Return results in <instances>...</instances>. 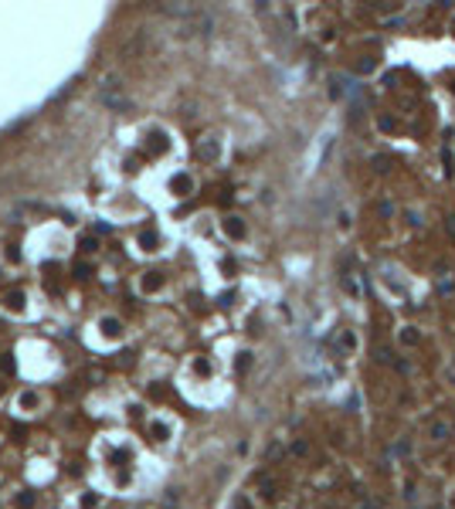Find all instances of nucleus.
Returning <instances> with one entry per match:
<instances>
[{
  "mask_svg": "<svg viewBox=\"0 0 455 509\" xmlns=\"http://www.w3.org/2000/svg\"><path fill=\"white\" fill-rule=\"evenodd\" d=\"M99 99H102L109 109H119V112H126V109H129V99L123 95V81H116V78H105V85H102Z\"/></svg>",
  "mask_w": 455,
  "mask_h": 509,
  "instance_id": "nucleus-1",
  "label": "nucleus"
},
{
  "mask_svg": "<svg viewBox=\"0 0 455 509\" xmlns=\"http://www.w3.org/2000/svg\"><path fill=\"white\" fill-rule=\"evenodd\" d=\"M197 156H201L204 163H214V160L221 156V143H218V140H211V136H207V140H201V143H197Z\"/></svg>",
  "mask_w": 455,
  "mask_h": 509,
  "instance_id": "nucleus-2",
  "label": "nucleus"
},
{
  "mask_svg": "<svg viewBox=\"0 0 455 509\" xmlns=\"http://www.w3.org/2000/svg\"><path fill=\"white\" fill-rule=\"evenodd\" d=\"M170 187H173V194H180V197H187V194L194 190V180H190L187 173H177V177L170 180Z\"/></svg>",
  "mask_w": 455,
  "mask_h": 509,
  "instance_id": "nucleus-3",
  "label": "nucleus"
},
{
  "mask_svg": "<svg viewBox=\"0 0 455 509\" xmlns=\"http://www.w3.org/2000/svg\"><path fill=\"white\" fill-rule=\"evenodd\" d=\"M225 234L228 238H234V241L245 238V221L241 218H225Z\"/></svg>",
  "mask_w": 455,
  "mask_h": 509,
  "instance_id": "nucleus-4",
  "label": "nucleus"
},
{
  "mask_svg": "<svg viewBox=\"0 0 455 509\" xmlns=\"http://www.w3.org/2000/svg\"><path fill=\"white\" fill-rule=\"evenodd\" d=\"M3 302H7V309H10V312H21V309H24V292H7V295H3Z\"/></svg>",
  "mask_w": 455,
  "mask_h": 509,
  "instance_id": "nucleus-5",
  "label": "nucleus"
},
{
  "mask_svg": "<svg viewBox=\"0 0 455 509\" xmlns=\"http://www.w3.org/2000/svg\"><path fill=\"white\" fill-rule=\"evenodd\" d=\"M180 499H184V496H180V489H166V496L160 499V506H163V509H180Z\"/></svg>",
  "mask_w": 455,
  "mask_h": 509,
  "instance_id": "nucleus-6",
  "label": "nucleus"
},
{
  "mask_svg": "<svg viewBox=\"0 0 455 509\" xmlns=\"http://www.w3.org/2000/svg\"><path fill=\"white\" fill-rule=\"evenodd\" d=\"M374 360L377 364H394V350L384 346V343H374Z\"/></svg>",
  "mask_w": 455,
  "mask_h": 509,
  "instance_id": "nucleus-7",
  "label": "nucleus"
},
{
  "mask_svg": "<svg viewBox=\"0 0 455 509\" xmlns=\"http://www.w3.org/2000/svg\"><path fill=\"white\" fill-rule=\"evenodd\" d=\"M428 431H432V438H435V441H445V438H452V428H449L445 421H435Z\"/></svg>",
  "mask_w": 455,
  "mask_h": 509,
  "instance_id": "nucleus-8",
  "label": "nucleus"
},
{
  "mask_svg": "<svg viewBox=\"0 0 455 509\" xmlns=\"http://www.w3.org/2000/svg\"><path fill=\"white\" fill-rule=\"evenodd\" d=\"M163 285V275L160 272H146V279H143V292H156Z\"/></svg>",
  "mask_w": 455,
  "mask_h": 509,
  "instance_id": "nucleus-9",
  "label": "nucleus"
},
{
  "mask_svg": "<svg viewBox=\"0 0 455 509\" xmlns=\"http://www.w3.org/2000/svg\"><path fill=\"white\" fill-rule=\"evenodd\" d=\"M371 166H374L377 173H387V170H391V156H384V153H377V156H371Z\"/></svg>",
  "mask_w": 455,
  "mask_h": 509,
  "instance_id": "nucleus-10",
  "label": "nucleus"
},
{
  "mask_svg": "<svg viewBox=\"0 0 455 509\" xmlns=\"http://www.w3.org/2000/svg\"><path fill=\"white\" fill-rule=\"evenodd\" d=\"M156 241H160V238H156V231H153V227H146V231L140 234V244H143L146 251H153V248H156Z\"/></svg>",
  "mask_w": 455,
  "mask_h": 509,
  "instance_id": "nucleus-11",
  "label": "nucleus"
},
{
  "mask_svg": "<svg viewBox=\"0 0 455 509\" xmlns=\"http://www.w3.org/2000/svg\"><path fill=\"white\" fill-rule=\"evenodd\" d=\"M14 503H17V509H31V506H34V492L27 489V492H21V496H17Z\"/></svg>",
  "mask_w": 455,
  "mask_h": 509,
  "instance_id": "nucleus-12",
  "label": "nucleus"
},
{
  "mask_svg": "<svg viewBox=\"0 0 455 509\" xmlns=\"http://www.w3.org/2000/svg\"><path fill=\"white\" fill-rule=\"evenodd\" d=\"M401 343H404V346H414V343H418V333H414L411 326H404V329H401Z\"/></svg>",
  "mask_w": 455,
  "mask_h": 509,
  "instance_id": "nucleus-13",
  "label": "nucleus"
},
{
  "mask_svg": "<svg viewBox=\"0 0 455 509\" xmlns=\"http://www.w3.org/2000/svg\"><path fill=\"white\" fill-rule=\"evenodd\" d=\"M374 68H377V58H360V61H357V72H374Z\"/></svg>",
  "mask_w": 455,
  "mask_h": 509,
  "instance_id": "nucleus-14",
  "label": "nucleus"
},
{
  "mask_svg": "<svg viewBox=\"0 0 455 509\" xmlns=\"http://www.w3.org/2000/svg\"><path fill=\"white\" fill-rule=\"evenodd\" d=\"M408 451H411V441H408V438H401V441L391 448V455H408Z\"/></svg>",
  "mask_w": 455,
  "mask_h": 509,
  "instance_id": "nucleus-15",
  "label": "nucleus"
},
{
  "mask_svg": "<svg viewBox=\"0 0 455 509\" xmlns=\"http://www.w3.org/2000/svg\"><path fill=\"white\" fill-rule=\"evenodd\" d=\"M343 95H347L343 81H333V85H330V99H343Z\"/></svg>",
  "mask_w": 455,
  "mask_h": 509,
  "instance_id": "nucleus-16",
  "label": "nucleus"
},
{
  "mask_svg": "<svg viewBox=\"0 0 455 509\" xmlns=\"http://www.w3.org/2000/svg\"><path fill=\"white\" fill-rule=\"evenodd\" d=\"M102 329H105L109 336H116V333H119L123 326H119V319H105V323H102Z\"/></svg>",
  "mask_w": 455,
  "mask_h": 509,
  "instance_id": "nucleus-17",
  "label": "nucleus"
},
{
  "mask_svg": "<svg viewBox=\"0 0 455 509\" xmlns=\"http://www.w3.org/2000/svg\"><path fill=\"white\" fill-rule=\"evenodd\" d=\"M377 214H380V218H391V214H394V204H391V201H380V204H377Z\"/></svg>",
  "mask_w": 455,
  "mask_h": 509,
  "instance_id": "nucleus-18",
  "label": "nucleus"
},
{
  "mask_svg": "<svg viewBox=\"0 0 455 509\" xmlns=\"http://www.w3.org/2000/svg\"><path fill=\"white\" fill-rule=\"evenodd\" d=\"M442 166H445V177H452V153L442 149Z\"/></svg>",
  "mask_w": 455,
  "mask_h": 509,
  "instance_id": "nucleus-19",
  "label": "nucleus"
},
{
  "mask_svg": "<svg viewBox=\"0 0 455 509\" xmlns=\"http://www.w3.org/2000/svg\"><path fill=\"white\" fill-rule=\"evenodd\" d=\"M150 435L156 438V441H163V438H166V425H150Z\"/></svg>",
  "mask_w": 455,
  "mask_h": 509,
  "instance_id": "nucleus-20",
  "label": "nucleus"
},
{
  "mask_svg": "<svg viewBox=\"0 0 455 509\" xmlns=\"http://www.w3.org/2000/svg\"><path fill=\"white\" fill-rule=\"evenodd\" d=\"M248 364H251V353H238V373H245Z\"/></svg>",
  "mask_w": 455,
  "mask_h": 509,
  "instance_id": "nucleus-21",
  "label": "nucleus"
},
{
  "mask_svg": "<svg viewBox=\"0 0 455 509\" xmlns=\"http://www.w3.org/2000/svg\"><path fill=\"white\" fill-rule=\"evenodd\" d=\"M292 455L306 458V455H309V445H306V441H296V445H292Z\"/></svg>",
  "mask_w": 455,
  "mask_h": 509,
  "instance_id": "nucleus-22",
  "label": "nucleus"
},
{
  "mask_svg": "<svg viewBox=\"0 0 455 509\" xmlns=\"http://www.w3.org/2000/svg\"><path fill=\"white\" fill-rule=\"evenodd\" d=\"M95 248H99V241H95V238H85V241H82V251H85V255H92Z\"/></svg>",
  "mask_w": 455,
  "mask_h": 509,
  "instance_id": "nucleus-23",
  "label": "nucleus"
},
{
  "mask_svg": "<svg viewBox=\"0 0 455 509\" xmlns=\"http://www.w3.org/2000/svg\"><path fill=\"white\" fill-rule=\"evenodd\" d=\"M265 455H269V458H279V455H282V445H279V441H272V445H269V451H265Z\"/></svg>",
  "mask_w": 455,
  "mask_h": 509,
  "instance_id": "nucleus-24",
  "label": "nucleus"
},
{
  "mask_svg": "<svg viewBox=\"0 0 455 509\" xmlns=\"http://www.w3.org/2000/svg\"><path fill=\"white\" fill-rule=\"evenodd\" d=\"M357 346V340H353V333H343V350H353Z\"/></svg>",
  "mask_w": 455,
  "mask_h": 509,
  "instance_id": "nucleus-25",
  "label": "nucleus"
},
{
  "mask_svg": "<svg viewBox=\"0 0 455 509\" xmlns=\"http://www.w3.org/2000/svg\"><path fill=\"white\" fill-rule=\"evenodd\" d=\"M445 231H449V238H452V241H455V218H452V214L445 218Z\"/></svg>",
  "mask_w": 455,
  "mask_h": 509,
  "instance_id": "nucleus-26",
  "label": "nucleus"
},
{
  "mask_svg": "<svg viewBox=\"0 0 455 509\" xmlns=\"http://www.w3.org/2000/svg\"><path fill=\"white\" fill-rule=\"evenodd\" d=\"M82 506H85V509H95V506H99V499H95V496H92V492H88V496H85V499H82Z\"/></svg>",
  "mask_w": 455,
  "mask_h": 509,
  "instance_id": "nucleus-27",
  "label": "nucleus"
},
{
  "mask_svg": "<svg viewBox=\"0 0 455 509\" xmlns=\"http://www.w3.org/2000/svg\"><path fill=\"white\" fill-rule=\"evenodd\" d=\"M194 370H197V373H211V364H207V360H197Z\"/></svg>",
  "mask_w": 455,
  "mask_h": 509,
  "instance_id": "nucleus-28",
  "label": "nucleus"
},
{
  "mask_svg": "<svg viewBox=\"0 0 455 509\" xmlns=\"http://www.w3.org/2000/svg\"><path fill=\"white\" fill-rule=\"evenodd\" d=\"M88 272H92L88 265H75V275H78V279H88Z\"/></svg>",
  "mask_w": 455,
  "mask_h": 509,
  "instance_id": "nucleus-29",
  "label": "nucleus"
},
{
  "mask_svg": "<svg viewBox=\"0 0 455 509\" xmlns=\"http://www.w3.org/2000/svg\"><path fill=\"white\" fill-rule=\"evenodd\" d=\"M452 289H455L452 279H449V282H438V292H452Z\"/></svg>",
  "mask_w": 455,
  "mask_h": 509,
  "instance_id": "nucleus-30",
  "label": "nucleus"
},
{
  "mask_svg": "<svg viewBox=\"0 0 455 509\" xmlns=\"http://www.w3.org/2000/svg\"><path fill=\"white\" fill-rule=\"evenodd\" d=\"M432 509H445V506H432Z\"/></svg>",
  "mask_w": 455,
  "mask_h": 509,
  "instance_id": "nucleus-31",
  "label": "nucleus"
}]
</instances>
